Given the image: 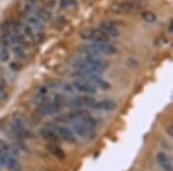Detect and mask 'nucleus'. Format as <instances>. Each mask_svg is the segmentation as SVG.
<instances>
[{
    "label": "nucleus",
    "mask_w": 173,
    "mask_h": 171,
    "mask_svg": "<svg viewBox=\"0 0 173 171\" xmlns=\"http://www.w3.org/2000/svg\"><path fill=\"white\" fill-rule=\"evenodd\" d=\"M26 3H33V5H35L36 0H26Z\"/></svg>",
    "instance_id": "obj_28"
},
{
    "label": "nucleus",
    "mask_w": 173,
    "mask_h": 171,
    "mask_svg": "<svg viewBox=\"0 0 173 171\" xmlns=\"http://www.w3.org/2000/svg\"><path fill=\"white\" fill-rule=\"evenodd\" d=\"M53 128H54V131L57 132V134L59 135L63 141H66V142H68V143H71V144L76 143V141H77L76 136H75L74 132H73L70 128H68V127H66V126H60V125H54Z\"/></svg>",
    "instance_id": "obj_11"
},
{
    "label": "nucleus",
    "mask_w": 173,
    "mask_h": 171,
    "mask_svg": "<svg viewBox=\"0 0 173 171\" xmlns=\"http://www.w3.org/2000/svg\"><path fill=\"white\" fill-rule=\"evenodd\" d=\"M95 119L91 115L85 118H82L79 121L73 122V132L78 134L82 138H91L95 134Z\"/></svg>",
    "instance_id": "obj_4"
},
{
    "label": "nucleus",
    "mask_w": 173,
    "mask_h": 171,
    "mask_svg": "<svg viewBox=\"0 0 173 171\" xmlns=\"http://www.w3.org/2000/svg\"><path fill=\"white\" fill-rule=\"evenodd\" d=\"M35 16H36L39 19L42 20V22H48V20L51 19V13H50L49 10H46V9H44V8H39L37 9Z\"/></svg>",
    "instance_id": "obj_19"
},
{
    "label": "nucleus",
    "mask_w": 173,
    "mask_h": 171,
    "mask_svg": "<svg viewBox=\"0 0 173 171\" xmlns=\"http://www.w3.org/2000/svg\"><path fill=\"white\" fill-rule=\"evenodd\" d=\"M73 65L78 71L100 74L108 68L109 63L106 61H104V60L100 59L99 56L84 55L82 58H79V59L75 60L73 62Z\"/></svg>",
    "instance_id": "obj_1"
},
{
    "label": "nucleus",
    "mask_w": 173,
    "mask_h": 171,
    "mask_svg": "<svg viewBox=\"0 0 173 171\" xmlns=\"http://www.w3.org/2000/svg\"><path fill=\"white\" fill-rule=\"evenodd\" d=\"M167 133H169V135H170V136H172V126H169L167 127Z\"/></svg>",
    "instance_id": "obj_27"
},
{
    "label": "nucleus",
    "mask_w": 173,
    "mask_h": 171,
    "mask_svg": "<svg viewBox=\"0 0 173 171\" xmlns=\"http://www.w3.org/2000/svg\"><path fill=\"white\" fill-rule=\"evenodd\" d=\"M40 134L43 138H46V140H49V141H53V142L58 138L57 132H56L53 127H51V126H46V127L41 128Z\"/></svg>",
    "instance_id": "obj_17"
},
{
    "label": "nucleus",
    "mask_w": 173,
    "mask_h": 171,
    "mask_svg": "<svg viewBox=\"0 0 173 171\" xmlns=\"http://www.w3.org/2000/svg\"><path fill=\"white\" fill-rule=\"evenodd\" d=\"M142 18L146 23H154L156 22V15L154 14L153 11H142Z\"/></svg>",
    "instance_id": "obj_21"
},
{
    "label": "nucleus",
    "mask_w": 173,
    "mask_h": 171,
    "mask_svg": "<svg viewBox=\"0 0 173 171\" xmlns=\"http://www.w3.org/2000/svg\"><path fill=\"white\" fill-rule=\"evenodd\" d=\"M99 29L101 32H103L109 38H110V37L114 38V37H118L120 35V32L119 29H118V27H116V24H113L112 22H102L100 24Z\"/></svg>",
    "instance_id": "obj_13"
},
{
    "label": "nucleus",
    "mask_w": 173,
    "mask_h": 171,
    "mask_svg": "<svg viewBox=\"0 0 173 171\" xmlns=\"http://www.w3.org/2000/svg\"><path fill=\"white\" fill-rule=\"evenodd\" d=\"M26 22H27V25L31 26L34 31H42L43 29V23L41 19H39L35 15H31V16H27L26 18Z\"/></svg>",
    "instance_id": "obj_18"
},
{
    "label": "nucleus",
    "mask_w": 173,
    "mask_h": 171,
    "mask_svg": "<svg viewBox=\"0 0 173 171\" xmlns=\"http://www.w3.org/2000/svg\"><path fill=\"white\" fill-rule=\"evenodd\" d=\"M145 3L140 0H123L116 1L111 6V10L116 14H131L138 10H142L145 7Z\"/></svg>",
    "instance_id": "obj_6"
},
{
    "label": "nucleus",
    "mask_w": 173,
    "mask_h": 171,
    "mask_svg": "<svg viewBox=\"0 0 173 171\" xmlns=\"http://www.w3.org/2000/svg\"><path fill=\"white\" fill-rule=\"evenodd\" d=\"M93 108L99 110H104V112H111V110H114L116 108V101L110 100V99H104V100L101 101L96 100Z\"/></svg>",
    "instance_id": "obj_15"
},
{
    "label": "nucleus",
    "mask_w": 173,
    "mask_h": 171,
    "mask_svg": "<svg viewBox=\"0 0 173 171\" xmlns=\"http://www.w3.org/2000/svg\"><path fill=\"white\" fill-rule=\"evenodd\" d=\"M71 0H59V5L61 8H65V7H67L68 5H70Z\"/></svg>",
    "instance_id": "obj_25"
},
{
    "label": "nucleus",
    "mask_w": 173,
    "mask_h": 171,
    "mask_svg": "<svg viewBox=\"0 0 173 171\" xmlns=\"http://www.w3.org/2000/svg\"><path fill=\"white\" fill-rule=\"evenodd\" d=\"M10 129L16 136L20 138H27L31 135V132L29 131V121L27 117L23 113L15 112L13 115L12 123H10Z\"/></svg>",
    "instance_id": "obj_3"
},
{
    "label": "nucleus",
    "mask_w": 173,
    "mask_h": 171,
    "mask_svg": "<svg viewBox=\"0 0 173 171\" xmlns=\"http://www.w3.org/2000/svg\"><path fill=\"white\" fill-rule=\"evenodd\" d=\"M10 58V53H9V50L7 48H0V61L6 62L9 60Z\"/></svg>",
    "instance_id": "obj_22"
},
{
    "label": "nucleus",
    "mask_w": 173,
    "mask_h": 171,
    "mask_svg": "<svg viewBox=\"0 0 173 171\" xmlns=\"http://www.w3.org/2000/svg\"><path fill=\"white\" fill-rule=\"evenodd\" d=\"M77 51L82 53L83 55H93L99 56L100 54H116L118 52L114 45L110 44L109 42H97L92 43L88 45H79Z\"/></svg>",
    "instance_id": "obj_2"
},
{
    "label": "nucleus",
    "mask_w": 173,
    "mask_h": 171,
    "mask_svg": "<svg viewBox=\"0 0 173 171\" xmlns=\"http://www.w3.org/2000/svg\"><path fill=\"white\" fill-rule=\"evenodd\" d=\"M79 37L84 41H91L93 43L97 42H109V37L103 32L96 28H87L79 32Z\"/></svg>",
    "instance_id": "obj_8"
},
{
    "label": "nucleus",
    "mask_w": 173,
    "mask_h": 171,
    "mask_svg": "<svg viewBox=\"0 0 173 171\" xmlns=\"http://www.w3.org/2000/svg\"><path fill=\"white\" fill-rule=\"evenodd\" d=\"M156 161L164 171H173V164L171 158L164 153V152H159L156 154Z\"/></svg>",
    "instance_id": "obj_14"
},
{
    "label": "nucleus",
    "mask_w": 173,
    "mask_h": 171,
    "mask_svg": "<svg viewBox=\"0 0 173 171\" xmlns=\"http://www.w3.org/2000/svg\"><path fill=\"white\" fill-rule=\"evenodd\" d=\"M65 104V99L62 96H56L53 99L41 101L37 106V114L41 116H49L53 115L56 113H59L61 110V107Z\"/></svg>",
    "instance_id": "obj_5"
},
{
    "label": "nucleus",
    "mask_w": 173,
    "mask_h": 171,
    "mask_svg": "<svg viewBox=\"0 0 173 171\" xmlns=\"http://www.w3.org/2000/svg\"><path fill=\"white\" fill-rule=\"evenodd\" d=\"M14 54L16 58H18V59H24V58H25V52H24V50L20 48V46H15Z\"/></svg>",
    "instance_id": "obj_23"
},
{
    "label": "nucleus",
    "mask_w": 173,
    "mask_h": 171,
    "mask_svg": "<svg viewBox=\"0 0 173 171\" xmlns=\"http://www.w3.org/2000/svg\"><path fill=\"white\" fill-rule=\"evenodd\" d=\"M0 152H1V151H0Z\"/></svg>",
    "instance_id": "obj_30"
},
{
    "label": "nucleus",
    "mask_w": 173,
    "mask_h": 171,
    "mask_svg": "<svg viewBox=\"0 0 173 171\" xmlns=\"http://www.w3.org/2000/svg\"><path fill=\"white\" fill-rule=\"evenodd\" d=\"M73 88L77 91H79V93H86V95H94V93H96L97 91V88L95 86L91 83V82L86 81L84 79H79L77 78L76 80L73 81L71 83Z\"/></svg>",
    "instance_id": "obj_9"
},
{
    "label": "nucleus",
    "mask_w": 173,
    "mask_h": 171,
    "mask_svg": "<svg viewBox=\"0 0 173 171\" xmlns=\"http://www.w3.org/2000/svg\"><path fill=\"white\" fill-rule=\"evenodd\" d=\"M46 150H48L54 158H57L59 160H63L66 158V153L63 152V150L61 149L60 146H58L57 144L49 143L48 145H46Z\"/></svg>",
    "instance_id": "obj_16"
},
{
    "label": "nucleus",
    "mask_w": 173,
    "mask_h": 171,
    "mask_svg": "<svg viewBox=\"0 0 173 171\" xmlns=\"http://www.w3.org/2000/svg\"><path fill=\"white\" fill-rule=\"evenodd\" d=\"M173 32V23L172 20H171L170 23H169V33H172Z\"/></svg>",
    "instance_id": "obj_26"
},
{
    "label": "nucleus",
    "mask_w": 173,
    "mask_h": 171,
    "mask_svg": "<svg viewBox=\"0 0 173 171\" xmlns=\"http://www.w3.org/2000/svg\"><path fill=\"white\" fill-rule=\"evenodd\" d=\"M0 164L3 167H6L8 170L12 171H20L22 166L13 155L7 154L5 152H0Z\"/></svg>",
    "instance_id": "obj_10"
},
{
    "label": "nucleus",
    "mask_w": 173,
    "mask_h": 171,
    "mask_svg": "<svg viewBox=\"0 0 173 171\" xmlns=\"http://www.w3.org/2000/svg\"><path fill=\"white\" fill-rule=\"evenodd\" d=\"M0 48H1V42H0Z\"/></svg>",
    "instance_id": "obj_29"
},
{
    "label": "nucleus",
    "mask_w": 173,
    "mask_h": 171,
    "mask_svg": "<svg viewBox=\"0 0 173 171\" xmlns=\"http://www.w3.org/2000/svg\"><path fill=\"white\" fill-rule=\"evenodd\" d=\"M87 116H89V113H88L87 110L76 109V110H74V112H70V113H68V114H66V115L60 116V117L58 118V121L70 122V123H73V122L79 121V119L87 117Z\"/></svg>",
    "instance_id": "obj_12"
},
{
    "label": "nucleus",
    "mask_w": 173,
    "mask_h": 171,
    "mask_svg": "<svg viewBox=\"0 0 173 171\" xmlns=\"http://www.w3.org/2000/svg\"><path fill=\"white\" fill-rule=\"evenodd\" d=\"M0 151L1 152H5L7 154H10L13 155L15 153V150L10 144H8L6 141L3 140H0Z\"/></svg>",
    "instance_id": "obj_20"
},
{
    "label": "nucleus",
    "mask_w": 173,
    "mask_h": 171,
    "mask_svg": "<svg viewBox=\"0 0 173 171\" xmlns=\"http://www.w3.org/2000/svg\"><path fill=\"white\" fill-rule=\"evenodd\" d=\"M9 67H10V69H12L13 71H19V70H22L23 65H22V63H19L18 61H14L9 64Z\"/></svg>",
    "instance_id": "obj_24"
},
{
    "label": "nucleus",
    "mask_w": 173,
    "mask_h": 171,
    "mask_svg": "<svg viewBox=\"0 0 173 171\" xmlns=\"http://www.w3.org/2000/svg\"><path fill=\"white\" fill-rule=\"evenodd\" d=\"M74 76L78 77L79 79H84L86 81L91 82L93 86L96 88H101L103 90L110 89V83L108 81H105L104 79L100 77V74L96 73H89V72H83V71H76L74 73Z\"/></svg>",
    "instance_id": "obj_7"
}]
</instances>
